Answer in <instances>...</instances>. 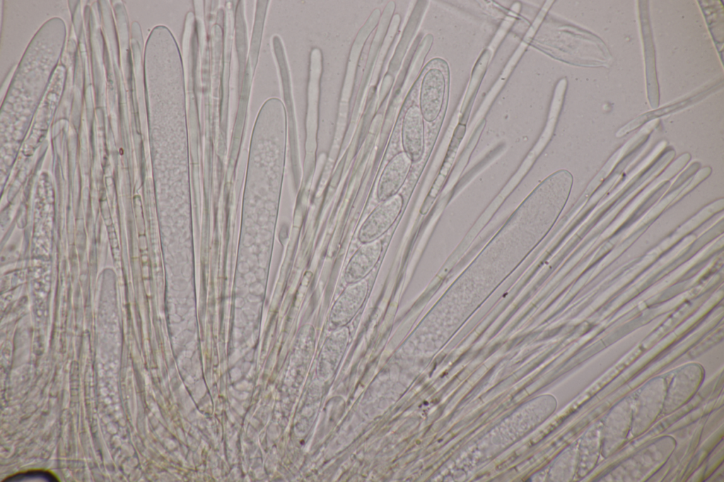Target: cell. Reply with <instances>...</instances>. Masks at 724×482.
I'll return each instance as SVG.
<instances>
[{
    "label": "cell",
    "instance_id": "1",
    "mask_svg": "<svg viewBox=\"0 0 724 482\" xmlns=\"http://www.w3.org/2000/svg\"><path fill=\"white\" fill-rule=\"evenodd\" d=\"M449 67L440 58L431 59L418 80V105L425 122H435L445 112L449 93Z\"/></svg>",
    "mask_w": 724,
    "mask_h": 482
},
{
    "label": "cell",
    "instance_id": "2",
    "mask_svg": "<svg viewBox=\"0 0 724 482\" xmlns=\"http://www.w3.org/2000/svg\"><path fill=\"white\" fill-rule=\"evenodd\" d=\"M402 205L403 198L399 194L380 201L360 228L358 240L364 244L378 240L395 223Z\"/></svg>",
    "mask_w": 724,
    "mask_h": 482
},
{
    "label": "cell",
    "instance_id": "3",
    "mask_svg": "<svg viewBox=\"0 0 724 482\" xmlns=\"http://www.w3.org/2000/svg\"><path fill=\"white\" fill-rule=\"evenodd\" d=\"M401 140L403 151L413 163L423 157L425 149L424 119L418 103L413 102L402 117Z\"/></svg>",
    "mask_w": 724,
    "mask_h": 482
},
{
    "label": "cell",
    "instance_id": "4",
    "mask_svg": "<svg viewBox=\"0 0 724 482\" xmlns=\"http://www.w3.org/2000/svg\"><path fill=\"white\" fill-rule=\"evenodd\" d=\"M412 161L403 151L395 154L386 164L377 186L376 195L380 201L397 194L404 184Z\"/></svg>",
    "mask_w": 724,
    "mask_h": 482
},
{
    "label": "cell",
    "instance_id": "5",
    "mask_svg": "<svg viewBox=\"0 0 724 482\" xmlns=\"http://www.w3.org/2000/svg\"><path fill=\"white\" fill-rule=\"evenodd\" d=\"M382 250L383 245L379 239L363 244L353 254L346 267L345 281L350 284L361 281L378 263Z\"/></svg>",
    "mask_w": 724,
    "mask_h": 482
},
{
    "label": "cell",
    "instance_id": "6",
    "mask_svg": "<svg viewBox=\"0 0 724 482\" xmlns=\"http://www.w3.org/2000/svg\"><path fill=\"white\" fill-rule=\"evenodd\" d=\"M368 292V283L359 281L351 284L337 298L332 307L331 317L338 320H346L361 307Z\"/></svg>",
    "mask_w": 724,
    "mask_h": 482
},
{
    "label": "cell",
    "instance_id": "7",
    "mask_svg": "<svg viewBox=\"0 0 724 482\" xmlns=\"http://www.w3.org/2000/svg\"><path fill=\"white\" fill-rule=\"evenodd\" d=\"M717 86L718 85L710 87L708 89H706L702 92L698 93L691 97H689L683 100H680L679 101L675 102L672 104H670L661 108L644 113L637 117L634 119L631 120V122L625 124L623 127H621L616 133V136L618 138L624 136L628 133L637 129L638 127L641 126L642 124L650 120H652L661 116L668 114L674 112L679 111L683 108H685L691 105L694 104L696 102L700 101L706 95H707L708 93H711L715 88H716Z\"/></svg>",
    "mask_w": 724,
    "mask_h": 482
},
{
    "label": "cell",
    "instance_id": "8",
    "mask_svg": "<svg viewBox=\"0 0 724 482\" xmlns=\"http://www.w3.org/2000/svg\"><path fill=\"white\" fill-rule=\"evenodd\" d=\"M490 56L491 51L487 49L483 52L475 64L460 110L459 121L460 124L465 125L467 122L477 90L486 70Z\"/></svg>",
    "mask_w": 724,
    "mask_h": 482
},
{
    "label": "cell",
    "instance_id": "9",
    "mask_svg": "<svg viewBox=\"0 0 724 482\" xmlns=\"http://www.w3.org/2000/svg\"><path fill=\"white\" fill-rule=\"evenodd\" d=\"M30 478H42L44 480H47V481H57V478L54 476H53L52 474H50L49 472H47V471H28V472H25V473H23V474L20 473L18 474L12 476L8 478L7 479H6L4 481H22V480L30 479Z\"/></svg>",
    "mask_w": 724,
    "mask_h": 482
}]
</instances>
